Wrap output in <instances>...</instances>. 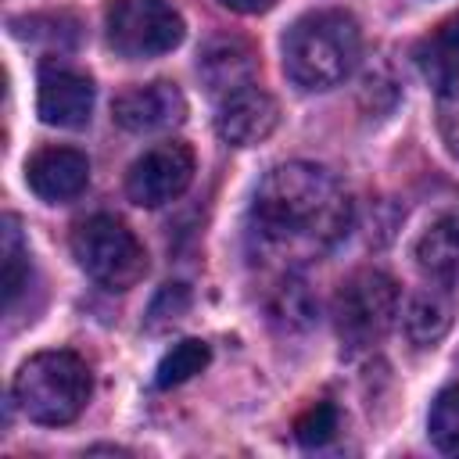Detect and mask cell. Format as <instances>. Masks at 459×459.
<instances>
[{"instance_id":"19","label":"cell","mask_w":459,"mask_h":459,"mask_svg":"<svg viewBox=\"0 0 459 459\" xmlns=\"http://www.w3.org/2000/svg\"><path fill=\"white\" fill-rule=\"evenodd\" d=\"M430 441L441 452L459 455V387H448L437 394L430 409Z\"/></svg>"},{"instance_id":"7","label":"cell","mask_w":459,"mask_h":459,"mask_svg":"<svg viewBox=\"0 0 459 459\" xmlns=\"http://www.w3.org/2000/svg\"><path fill=\"white\" fill-rule=\"evenodd\" d=\"M194 179V151L186 143H154L143 151L126 176V194L140 208H158L176 201Z\"/></svg>"},{"instance_id":"8","label":"cell","mask_w":459,"mask_h":459,"mask_svg":"<svg viewBox=\"0 0 459 459\" xmlns=\"http://www.w3.org/2000/svg\"><path fill=\"white\" fill-rule=\"evenodd\" d=\"M93 79L82 75L79 68L72 65H57V61H47L39 68V93H36V111L47 126H57V129H79L90 122V111H93Z\"/></svg>"},{"instance_id":"11","label":"cell","mask_w":459,"mask_h":459,"mask_svg":"<svg viewBox=\"0 0 459 459\" xmlns=\"http://www.w3.org/2000/svg\"><path fill=\"white\" fill-rule=\"evenodd\" d=\"M25 179H29V186H32V194L39 201L65 204V201H72V197H79L86 190L90 161L75 147H43L39 154L29 158Z\"/></svg>"},{"instance_id":"3","label":"cell","mask_w":459,"mask_h":459,"mask_svg":"<svg viewBox=\"0 0 459 459\" xmlns=\"http://www.w3.org/2000/svg\"><path fill=\"white\" fill-rule=\"evenodd\" d=\"M14 402L18 409L43 427L72 423L93 391L90 369L75 351H39L14 373Z\"/></svg>"},{"instance_id":"17","label":"cell","mask_w":459,"mask_h":459,"mask_svg":"<svg viewBox=\"0 0 459 459\" xmlns=\"http://www.w3.org/2000/svg\"><path fill=\"white\" fill-rule=\"evenodd\" d=\"M269 319L283 330H305L316 319V301H312L308 287L294 276H283L269 298Z\"/></svg>"},{"instance_id":"18","label":"cell","mask_w":459,"mask_h":459,"mask_svg":"<svg viewBox=\"0 0 459 459\" xmlns=\"http://www.w3.org/2000/svg\"><path fill=\"white\" fill-rule=\"evenodd\" d=\"M208 359H212V351H208V344H204V341H197V337H186V341L172 344V351H165V359L158 362L154 387L169 391V387H176V384L190 380L194 373H201V369L208 366Z\"/></svg>"},{"instance_id":"9","label":"cell","mask_w":459,"mask_h":459,"mask_svg":"<svg viewBox=\"0 0 459 459\" xmlns=\"http://www.w3.org/2000/svg\"><path fill=\"white\" fill-rule=\"evenodd\" d=\"M111 115L129 133H158V129L179 126L186 118V97L179 93L176 82L158 79V82L133 86L122 97H115Z\"/></svg>"},{"instance_id":"13","label":"cell","mask_w":459,"mask_h":459,"mask_svg":"<svg viewBox=\"0 0 459 459\" xmlns=\"http://www.w3.org/2000/svg\"><path fill=\"white\" fill-rule=\"evenodd\" d=\"M412 61H416L420 75L430 82V90L452 93L459 86V14H452L437 29H430L412 47Z\"/></svg>"},{"instance_id":"12","label":"cell","mask_w":459,"mask_h":459,"mask_svg":"<svg viewBox=\"0 0 459 459\" xmlns=\"http://www.w3.org/2000/svg\"><path fill=\"white\" fill-rule=\"evenodd\" d=\"M255 72H258V61H255V50L247 39L240 36H215L201 47V57H197V75L204 82V90L212 97H230L237 90H247L255 86Z\"/></svg>"},{"instance_id":"22","label":"cell","mask_w":459,"mask_h":459,"mask_svg":"<svg viewBox=\"0 0 459 459\" xmlns=\"http://www.w3.org/2000/svg\"><path fill=\"white\" fill-rule=\"evenodd\" d=\"M222 7L237 11V14H262L269 7H276V0H219Z\"/></svg>"},{"instance_id":"4","label":"cell","mask_w":459,"mask_h":459,"mask_svg":"<svg viewBox=\"0 0 459 459\" xmlns=\"http://www.w3.org/2000/svg\"><path fill=\"white\" fill-rule=\"evenodd\" d=\"M72 255L90 280L108 290H129L147 273V251L115 215H90L72 233Z\"/></svg>"},{"instance_id":"16","label":"cell","mask_w":459,"mask_h":459,"mask_svg":"<svg viewBox=\"0 0 459 459\" xmlns=\"http://www.w3.org/2000/svg\"><path fill=\"white\" fill-rule=\"evenodd\" d=\"M0 255H4V305H7V312H14L22 290L29 287V276H32L29 247H25V240H22V230H18V219H14V215H4Z\"/></svg>"},{"instance_id":"2","label":"cell","mask_w":459,"mask_h":459,"mask_svg":"<svg viewBox=\"0 0 459 459\" xmlns=\"http://www.w3.org/2000/svg\"><path fill=\"white\" fill-rule=\"evenodd\" d=\"M359 50V22L348 11H312L283 36V72L301 90H330L351 75Z\"/></svg>"},{"instance_id":"21","label":"cell","mask_w":459,"mask_h":459,"mask_svg":"<svg viewBox=\"0 0 459 459\" xmlns=\"http://www.w3.org/2000/svg\"><path fill=\"white\" fill-rule=\"evenodd\" d=\"M186 305H190V290H186L183 283H169V287L154 298L147 326H151V330H158V326H165V323H176V319L186 312Z\"/></svg>"},{"instance_id":"15","label":"cell","mask_w":459,"mask_h":459,"mask_svg":"<svg viewBox=\"0 0 459 459\" xmlns=\"http://www.w3.org/2000/svg\"><path fill=\"white\" fill-rule=\"evenodd\" d=\"M452 326V298L445 294V287H427L420 294L409 298L405 305V333L416 348H430L437 344Z\"/></svg>"},{"instance_id":"14","label":"cell","mask_w":459,"mask_h":459,"mask_svg":"<svg viewBox=\"0 0 459 459\" xmlns=\"http://www.w3.org/2000/svg\"><path fill=\"white\" fill-rule=\"evenodd\" d=\"M416 265L437 287H459V215L437 219L416 240Z\"/></svg>"},{"instance_id":"5","label":"cell","mask_w":459,"mask_h":459,"mask_svg":"<svg viewBox=\"0 0 459 459\" xmlns=\"http://www.w3.org/2000/svg\"><path fill=\"white\" fill-rule=\"evenodd\" d=\"M398 316V283L380 269L351 273L333 294L337 337L355 351L377 344Z\"/></svg>"},{"instance_id":"1","label":"cell","mask_w":459,"mask_h":459,"mask_svg":"<svg viewBox=\"0 0 459 459\" xmlns=\"http://www.w3.org/2000/svg\"><path fill=\"white\" fill-rule=\"evenodd\" d=\"M255 233L290 258L333 247L351 226V201L333 172L312 161H287L262 176L251 204Z\"/></svg>"},{"instance_id":"10","label":"cell","mask_w":459,"mask_h":459,"mask_svg":"<svg viewBox=\"0 0 459 459\" xmlns=\"http://www.w3.org/2000/svg\"><path fill=\"white\" fill-rule=\"evenodd\" d=\"M276 126H280V104L265 90H258V86L237 90V93H230V97L219 100L215 133L226 143H233V147H255Z\"/></svg>"},{"instance_id":"6","label":"cell","mask_w":459,"mask_h":459,"mask_svg":"<svg viewBox=\"0 0 459 459\" xmlns=\"http://www.w3.org/2000/svg\"><path fill=\"white\" fill-rule=\"evenodd\" d=\"M108 47L126 61H147L169 54L183 39V18L169 0H111Z\"/></svg>"},{"instance_id":"20","label":"cell","mask_w":459,"mask_h":459,"mask_svg":"<svg viewBox=\"0 0 459 459\" xmlns=\"http://www.w3.org/2000/svg\"><path fill=\"white\" fill-rule=\"evenodd\" d=\"M337 409L330 405V402H316L312 409H305L301 416H298V423H294V437L305 445V448H319V445H326L333 434H337Z\"/></svg>"}]
</instances>
